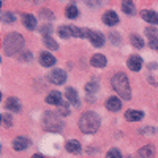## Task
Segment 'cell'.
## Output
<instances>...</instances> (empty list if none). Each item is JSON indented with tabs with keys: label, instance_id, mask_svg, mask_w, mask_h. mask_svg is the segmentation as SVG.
<instances>
[{
	"label": "cell",
	"instance_id": "1",
	"mask_svg": "<svg viewBox=\"0 0 158 158\" xmlns=\"http://www.w3.org/2000/svg\"><path fill=\"white\" fill-rule=\"evenodd\" d=\"M111 85L112 89L117 92L120 98L123 100H130L131 97V90H130V82H128V77L125 76V73H117L112 76L111 79Z\"/></svg>",
	"mask_w": 158,
	"mask_h": 158
},
{
	"label": "cell",
	"instance_id": "2",
	"mask_svg": "<svg viewBox=\"0 0 158 158\" xmlns=\"http://www.w3.org/2000/svg\"><path fill=\"white\" fill-rule=\"evenodd\" d=\"M79 128L85 135L95 133L100 128V117L95 112H84L81 118H79Z\"/></svg>",
	"mask_w": 158,
	"mask_h": 158
},
{
	"label": "cell",
	"instance_id": "3",
	"mask_svg": "<svg viewBox=\"0 0 158 158\" xmlns=\"http://www.w3.org/2000/svg\"><path fill=\"white\" fill-rule=\"evenodd\" d=\"M24 46V38L19 33H10L3 40V52L6 56H15Z\"/></svg>",
	"mask_w": 158,
	"mask_h": 158
},
{
	"label": "cell",
	"instance_id": "4",
	"mask_svg": "<svg viewBox=\"0 0 158 158\" xmlns=\"http://www.w3.org/2000/svg\"><path fill=\"white\" fill-rule=\"evenodd\" d=\"M43 125H44V128L48 131H60L62 127H63V122H62V118L57 114L48 111L43 115Z\"/></svg>",
	"mask_w": 158,
	"mask_h": 158
},
{
	"label": "cell",
	"instance_id": "5",
	"mask_svg": "<svg viewBox=\"0 0 158 158\" xmlns=\"http://www.w3.org/2000/svg\"><path fill=\"white\" fill-rule=\"evenodd\" d=\"M59 35L60 38H71V36H84L85 35V30L82 29H77L74 27V25H62V27H59Z\"/></svg>",
	"mask_w": 158,
	"mask_h": 158
},
{
	"label": "cell",
	"instance_id": "6",
	"mask_svg": "<svg viewBox=\"0 0 158 158\" xmlns=\"http://www.w3.org/2000/svg\"><path fill=\"white\" fill-rule=\"evenodd\" d=\"M48 77H49V81L52 82V84H56V85H60V84H63L65 81H67V73H65L63 70H52L49 74H48Z\"/></svg>",
	"mask_w": 158,
	"mask_h": 158
},
{
	"label": "cell",
	"instance_id": "7",
	"mask_svg": "<svg viewBox=\"0 0 158 158\" xmlns=\"http://www.w3.org/2000/svg\"><path fill=\"white\" fill-rule=\"evenodd\" d=\"M85 36L90 40V43L97 46V48H101L104 44V36L100 33V32H94V30H85Z\"/></svg>",
	"mask_w": 158,
	"mask_h": 158
},
{
	"label": "cell",
	"instance_id": "8",
	"mask_svg": "<svg viewBox=\"0 0 158 158\" xmlns=\"http://www.w3.org/2000/svg\"><path fill=\"white\" fill-rule=\"evenodd\" d=\"M127 65L131 71H139L142 68V59L139 56H131L128 60H127Z\"/></svg>",
	"mask_w": 158,
	"mask_h": 158
},
{
	"label": "cell",
	"instance_id": "9",
	"mask_svg": "<svg viewBox=\"0 0 158 158\" xmlns=\"http://www.w3.org/2000/svg\"><path fill=\"white\" fill-rule=\"evenodd\" d=\"M103 22L106 24V25H117L118 24V16H117V13H114V11H106L103 15Z\"/></svg>",
	"mask_w": 158,
	"mask_h": 158
},
{
	"label": "cell",
	"instance_id": "10",
	"mask_svg": "<svg viewBox=\"0 0 158 158\" xmlns=\"http://www.w3.org/2000/svg\"><path fill=\"white\" fill-rule=\"evenodd\" d=\"M40 63L43 65V67H52V65L56 63V57L49 54V52H41L40 54Z\"/></svg>",
	"mask_w": 158,
	"mask_h": 158
},
{
	"label": "cell",
	"instance_id": "11",
	"mask_svg": "<svg viewBox=\"0 0 158 158\" xmlns=\"http://www.w3.org/2000/svg\"><path fill=\"white\" fill-rule=\"evenodd\" d=\"M30 146V141L27 138H24V136H19L16 138L15 141H13V147H15L16 150H25Z\"/></svg>",
	"mask_w": 158,
	"mask_h": 158
},
{
	"label": "cell",
	"instance_id": "12",
	"mask_svg": "<svg viewBox=\"0 0 158 158\" xmlns=\"http://www.w3.org/2000/svg\"><path fill=\"white\" fill-rule=\"evenodd\" d=\"M142 117H144V112L136 111V109H128L125 112V118H127L128 122H139Z\"/></svg>",
	"mask_w": 158,
	"mask_h": 158
},
{
	"label": "cell",
	"instance_id": "13",
	"mask_svg": "<svg viewBox=\"0 0 158 158\" xmlns=\"http://www.w3.org/2000/svg\"><path fill=\"white\" fill-rule=\"evenodd\" d=\"M141 16H142V19H146L150 24H158V15L155 11H152V10H142Z\"/></svg>",
	"mask_w": 158,
	"mask_h": 158
},
{
	"label": "cell",
	"instance_id": "14",
	"mask_svg": "<svg viewBox=\"0 0 158 158\" xmlns=\"http://www.w3.org/2000/svg\"><path fill=\"white\" fill-rule=\"evenodd\" d=\"M46 103H48V104H56V106H59V104L62 103V95H60V92L52 90L51 94L46 97Z\"/></svg>",
	"mask_w": 158,
	"mask_h": 158
},
{
	"label": "cell",
	"instance_id": "15",
	"mask_svg": "<svg viewBox=\"0 0 158 158\" xmlns=\"http://www.w3.org/2000/svg\"><path fill=\"white\" fill-rule=\"evenodd\" d=\"M106 108L109 109V111H118L122 108V101H120V98H117V97H111V98H108V101H106Z\"/></svg>",
	"mask_w": 158,
	"mask_h": 158
},
{
	"label": "cell",
	"instance_id": "16",
	"mask_svg": "<svg viewBox=\"0 0 158 158\" xmlns=\"http://www.w3.org/2000/svg\"><path fill=\"white\" fill-rule=\"evenodd\" d=\"M92 65L94 67H97V68H103V67H106V63H108V60H106V57H104L103 54H95L94 57H92Z\"/></svg>",
	"mask_w": 158,
	"mask_h": 158
},
{
	"label": "cell",
	"instance_id": "17",
	"mask_svg": "<svg viewBox=\"0 0 158 158\" xmlns=\"http://www.w3.org/2000/svg\"><path fill=\"white\" fill-rule=\"evenodd\" d=\"M65 97H67V101H70L71 104H79V97H77L74 89L68 87L67 90H65Z\"/></svg>",
	"mask_w": 158,
	"mask_h": 158
},
{
	"label": "cell",
	"instance_id": "18",
	"mask_svg": "<svg viewBox=\"0 0 158 158\" xmlns=\"http://www.w3.org/2000/svg\"><path fill=\"white\" fill-rule=\"evenodd\" d=\"M6 109L13 111V112H19L21 111V103L18 98H8L6 100Z\"/></svg>",
	"mask_w": 158,
	"mask_h": 158
},
{
	"label": "cell",
	"instance_id": "19",
	"mask_svg": "<svg viewBox=\"0 0 158 158\" xmlns=\"http://www.w3.org/2000/svg\"><path fill=\"white\" fill-rule=\"evenodd\" d=\"M65 147H67V150H68V152H71V153H79V152H81V144H79L77 141H74V139L67 141Z\"/></svg>",
	"mask_w": 158,
	"mask_h": 158
},
{
	"label": "cell",
	"instance_id": "20",
	"mask_svg": "<svg viewBox=\"0 0 158 158\" xmlns=\"http://www.w3.org/2000/svg\"><path fill=\"white\" fill-rule=\"evenodd\" d=\"M22 21H24V25H25L29 30H33V29L36 27V19H35L32 15H24V16H22Z\"/></svg>",
	"mask_w": 158,
	"mask_h": 158
},
{
	"label": "cell",
	"instance_id": "21",
	"mask_svg": "<svg viewBox=\"0 0 158 158\" xmlns=\"http://www.w3.org/2000/svg\"><path fill=\"white\" fill-rule=\"evenodd\" d=\"M155 155V149L152 146H144L142 149H139V156L141 158H152Z\"/></svg>",
	"mask_w": 158,
	"mask_h": 158
},
{
	"label": "cell",
	"instance_id": "22",
	"mask_svg": "<svg viewBox=\"0 0 158 158\" xmlns=\"http://www.w3.org/2000/svg\"><path fill=\"white\" fill-rule=\"evenodd\" d=\"M122 10H123V13H127V15H135L136 13V10H135V3L133 2H130V0H125V2L122 3Z\"/></svg>",
	"mask_w": 158,
	"mask_h": 158
},
{
	"label": "cell",
	"instance_id": "23",
	"mask_svg": "<svg viewBox=\"0 0 158 158\" xmlns=\"http://www.w3.org/2000/svg\"><path fill=\"white\" fill-rule=\"evenodd\" d=\"M131 44H133L136 49H142L144 48V41H142V38L139 35H131Z\"/></svg>",
	"mask_w": 158,
	"mask_h": 158
},
{
	"label": "cell",
	"instance_id": "24",
	"mask_svg": "<svg viewBox=\"0 0 158 158\" xmlns=\"http://www.w3.org/2000/svg\"><path fill=\"white\" fill-rule=\"evenodd\" d=\"M77 8L74 6V5H70V6H67V10H65V15H67V18H70V19H74V18H77Z\"/></svg>",
	"mask_w": 158,
	"mask_h": 158
},
{
	"label": "cell",
	"instance_id": "25",
	"mask_svg": "<svg viewBox=\"0 0 158 158\" xmlns=\"http://www.w3.org/2000/svg\"><path fill=\"white\" fill-rule=\"evenodd\" d=\"M44 43H46V46L49 48V49H52V51H56L57 48H59V44H57V41L54 38H52L51 35H48V36H44Z\"/></svg>",
	"mask_w": 158,
	"mask_h": 158
},
{
	"label": "cell",
	"instance_id": "26",
	"mask_svg": "<svg viewBox=\"0 0 158 158\" xmlns=\"http://www.w3.org/2000/svg\"><path fill=\"white\" fill-rule=\"evenodd\" d=\"M2 21L3 22H8V24L16 22V16L13 15V13H3V15H2Z\"/></svg>",
	"mask_w": 158,
	"mask_h": 158
},
{
	"label": "cell",
	"instance_id": "27",
	"mask_svg": "<svg viewBox=\"0 0 158 158\" xmlns=\"http://www.w3.org/2000/svg\"><path fill=\"white\" fill-rule=\"evenodd\" d=\"M59 114L63 115V117L70 114V108H68L67 103H60V104H59Z\"/></svg>",
	"mask_w": 158,
	"mask_h": 158
},
{
	"label": "cell",
	"instance_id": "28",
	"mask_svg": "<svg viewBox=\"0 0 158 158\" xmlns=\"http://www.w3.org/2000/svg\"><path fill=\"white\" fill-rule=\"evenodd\" d=\"M106 158H123L122 156V152L118 150V149H111L106 155Z\"/></svg>",
	"mask_w": 158,
	"mask_h": 158
},
{
	"label": "cell",
	"instance_id": "29",
	"mask_svg": "<svg viewBox=\"0 0 158 158\" xmlns=\"http://www.w3.org/2000/svg\"><path fill=\"white\" fill-rule=\"evenodd\" d=\"M98 90V84L94 81V82H89L87 85H85V92L87 94H95V92Z\"/></svg>",
	"mask_w": 158,
	"mask_h": 158
},
{
	"label": "cell",
	"instance_id": "30",
	"mask_svg": "<svg viewBox=\"0 0 158 158\" xmlns=\"http://www.w3.org/2000/svg\"><path fill=\"white\" fill-rule=\"evenodd\" d=\"M40 15H41L43 18H46V19H52V18H54V15H52L49 10H41V11H40Z\"/></svg>",
	"mask_w": 158,
	"mask_h": 158
},
{
	"label": "cell",
	"instance_id": "31",
	"mask_svg": "<svg viewBox=\"0 0 158 158\" xmlns=\"http://www.w3.org/2000/svg\"><path fill=\"white\" fill-rule=\"evenodd\" d=\"M2 122H5V127H11V117H10V114H2Z\"/></svg>",
	"mask_w": 158,
	"mask_h": 158
},
{
	"label": "cell",
	"instance_id": "32",
	"mask_svg": "<svg viewBox=\"0 0 158 158\" xmlns=\"http://www.w3.org/2000/svg\"><path fill=\"white\" fill-rule=\"evenodd\" d=\"M146 33H147L149 38H155V36H156V30H155L153 27H147V29H146Z\"/></svg>",
	"mask_w": 158,
	"mask_h": 158
},
{
	"label": "cell",
	"instance_id": "33",
	"mask_svg": "<svg viewBox=\"0 0 158 158\" xmlns=\"http://www.w3.org/2000/svg\"><path fill=\"white\" fill-rule=\"evenodd\" d=\"M149 46H150L152 49H158V36H155V38H150Z\"/></svg>",
	"mask_w": 158,
	"mask_h": 158
},
{
	"label": "cell",
	"instance_id": "34",
	"mask_svg": "<svg viewBox=\"0 0 158 158\" xmlns=\"http://www.w3.org/2000/svg\"><path fill=\"white\" fill-rule=\"evenodd\" d=\"M32 158H44V156H43V155H40V153H36V155H33Z\"/></svg>",
	"mask_w": 158,
	"mask_h": 158
},
{
	"label": "cell",
	"instance_id": "35",
	"mask_svg": "<svg viewBox=\"0 0 158 158\" xmlns=\"http://www.w3.org/2000/svg\"><path fill=\"white\" fill-rule=\"evenodd\" d=\"M128 158H131V156H128Z\"/></svg>",
	"mask_w": 158,
	"mask_h": 158
}]
</instances>
